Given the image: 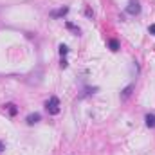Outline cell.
<instances>
[{
    "mask_svg": "<svg viewBox=\"0 0 155 155\" xmlns=\"http://www.w3.org/2000/svg\"><path fill=\"white\" fill-rule=\"evenodd\" d=\"M45 108H47V112H49L51 116H56V114H60V99H58L56 96L49 97V101L45 103Z\"/></svg>",
    "mask_w": 155,
    "mask_h": 155,
    "instance_id": "obj_1",
    "label": "cell"
},
{
    "mask_svg": "<svg viewBox=\"0 0 155 155\" xmlns=\"http://www.w3.org/2000/svg\"><path fill=\"white\" fill-rule=\"evenodd\" d=\"M126 13L132 15V16H137V15L141 13V4H139L137 0H130L128 5H126Z\"/></svg>",
    "mask_w": 155,
    "mask_h": 155,
    "instance_id": "obj_2",
    "label": "cell"
},
{
    "mask_svg": "<svg viewBox=\"0 0 155 155\" xmlns=\"http://www.w3.org/2000/svg\"><path fill=\"white\" fill-rule=\"evenodd\" d=\"M132 92H134V83H130L128 87H124V88L121 90V101H126V99L132 96Z\"/></svg>",
    "mask_w": 155,
    "mask_h": 155,
    "instance_id": "obj_3",
    "label": "cell"
},
{
    "mask_svg": "<svg viewBox=\"0 0 155 155\" xmlns=\"http://www.w3.org/2000/svg\"><path fill=\"white\" fill-rule=\"evenodd\" d=\"M67 13H69V7H61L58 11H51V16L52 18H60V16H65Z\"/></svg>",
    "mask_w": 155,
    "mask_h": 155,
    "instance_id": "obj_4",
    "label": "cell"
},
{
    "mask_svg": "<svg viewBox=\"0 0 155 155\" xmlns=\"http://www.w3.org/2000/svg\"><path fill=\"white\" fill-rule=\"evenodd\" d=\"M144 119H146V126H148V128H155V114L150 112V114H146Z\"/></svg>",
    "mask_w": 155,
    "mask_h": 155,
    "instance_id": "obj_5",
    "label": "cell"
},
{
    "mask_svg": "<svg viewBox=\"0 0 155 155\" xmlns=\"http://www.w3.org/2000/svg\"><path fill=\"white\" fill-rule=\"evenodd\" d=\"M40 119H41V116H40V114H31V116H27V119H25V121H27V124H36Z\"/></svg>",
    "mask_w": 155,
    "mask_h": 155,
    "instance_id": "obj_6",
    "label": "cell"
},
{
    "mask_svg": "<svg viewBox=\"0 0 155 155\" xmlns=\"http://www.w3.org/2000/svg\"><path fill=\"white\" fill-rule=\"evenodd\" d=\"M65 25H67V29H71V31H72L74 35H79V33H81V31H79V27H78V25H74L72 22H67Z\"/></svg>",
    "mask_w": 155,
    "mask_h": 155,
    "instance_id": "obj_7",
    "label": "cell"
},
{
    "mask_svg": "<svg viewBox=\"0 0 155 155\" xmlns=\"http://www.w3.org/2000/svg\"><path fill=\"white\" fill-rule=\"evenodd\" d=\"M5 108L9 110V114H11V116H16V114H18V108H16L13 103H7V105H5Z\"/></svg>",
    "mask_w": 155,
    "mask_h": 155,
    "instance_id": "obj_8",
    "label": "cell"
},
{
    "mask_svg": "<svg viewBox=\"0 0 155 155\" xmlns=\"http://www.w3.org/2000/svg\"><path fill=\"white\" fill-rule=\"evenodd\" d=\"M108 45H110V49H112V51H119V41H117V40H110V41H108Z\"/></svg>",
    "mask_w": 155,
    "mask_h": 155,
    "instance_id": "obj_9",
    "label": "cell"
},
{
    "mask_svg": "<svg viewBox=\"0 0 155 155\" xmlns=\"http://www.w3.org/2000/svg\"><path fill=\"white\" fill-rule=\"evenodd\" d=\"M67 52H69V47H67V45H63V43H61V45H60V54H61V58H63V56H65V54H67Z\"/></svg>",
    "mask_w": 155,
    "mask_h": 155,
    "instance_id": "obj_10",
    "label": "cell"
},
{
    "mask_svg": "<svg viewBox=\"0 0 155 155\" xmlns=\"http://www.w3.org/2000/svg\"><path fill=\"white\" fill-rule=\"evenodd\" d=\"M85 15H87L88 18H94V11H92L90 7H87V9H85Z\"/></svg>",
    "mask_w": 155,
    "mask_h": 155,
    "instance_id": "obj_11",
    "label": "cell"
},
{
    "mask_svg": "<svg viewBox=\"0 0 155 155\" xmlns=\"http://www.w3.org/2000/svg\"><path fill=\"white\" fill-rule=\"evenodd\" d=\"M67 65H69V61H67L65 58H61V61H60V67H61V69H67Z\"/></svg>",
    "mask_w": 155,
    "mask_h": 155,
    "instance_id": "obj_12",
    "label": "cell"
},
{
    "mask_svg": "<svg viewBox=\"0 0 155 155\" xmlns=\"http://www.w3.org/2000/svg\"><path fill=\"white\" fill-rule=\"evenodd\" d=\"M148 31H150V33H152V35H155V24H152V25H150V27H148Z\"/></svg>",
    "mask_w": 155,
    "mask_h": 155,
    "instance_id": "obj_13",
    "label": "cell"
},
{
    "mask_svg": "<svg viewBox=\"0 0 155 155\" xmlns=\"http://www.w3.org/2000/svg\"><path fill=\"white\" fill-rule=\"evenodd\" d=\"M2 150H4V143L0 141V152H2Z\"/></svg>",
    "mask_w": 155,
    "mask_h": 155,
    "instance_id": "obj_14",
    "label": "cell"
}]
</instances>
